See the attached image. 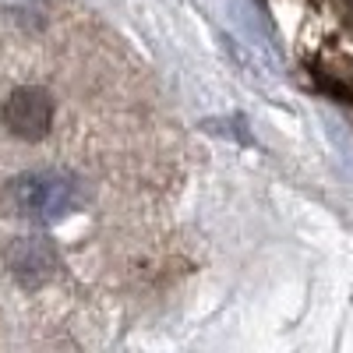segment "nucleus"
<instances>
[{
  "label": "nucleus",
  "instance_id": "obj_1",
  "mask_svg": "<svg viewBox=\"0 0 353 353\" xmlns=\"http://www.w3.org/2000/svg\"><path fill=\"white\" fill-rule=\"evenodd\" d=\"M81 201H85V184H81V176L68 170L21 173L4 191L8 209L32 223H61L81 209Z\"/></svg>",
  "mask_w": 353,
  "mask_h": 353
},
{
  "label": "nucleus",
  "instance_id": "obj_2",
  "mask_svg": "<svg viewBox=\"0 0 353 353\" xmlns=\"http://www.w3.org/2000/svg\"><path fill=\"white\" fill-rule=\"evenodd\" d=\"M0 121L4 128L21 138V141H39L50 134L53 124V99L46 88L39 85H21L4 99V110H0Z\"/></svg>",
  "mask_w": 353,
  "mask_h": 353
},
{
  "label": "nucleus",
  "instance_id": "obj_3",
  "mask_svg": "<svg viewBox=\"0 0 353 353\" xmlns=\"http://www.w3.org/2000/svg\"><path fill=\"white\" fill-rule=\"evenodd\" d=\"M4 258H8V272L28 290L53 279L57 265H61V254H57V248L46 237H18Z\"/></svg>",
  "mask_w": 353,
  "mask_h": 353
},
{
  "label": "nucleus",
  "instance_id": "obj_4",
  "mask_svg": "<svg viewBox=\"0 0 353 353\" xmlns=\"http://www.w3.org/2000/svg\"><path fill=\"white\" fill-rule=\"evenodd\" d=\"M318 81H321V88H329L332 96L353 103V64L350 61H339L332 68H318Z\"/></svg>",
  "mask_w": 353,
  "mask_h": 353
},
{
  "label": "nucleus",
  "instance_id": "obj_5",
  "mask_svg": "<svg viewBox=\"0 0 353 353\" xmlns=\"http://www.w3.org/2000/svg\"><path fill=\"white\" fill-rule=\"evenodd\" d=\"M339 14H343L346 28H350V32H353V0H339Z\"/></svg>",
  "mask_w": 353,
  "mask_h": 353
}]
</instances>
